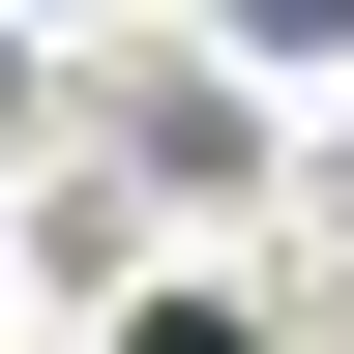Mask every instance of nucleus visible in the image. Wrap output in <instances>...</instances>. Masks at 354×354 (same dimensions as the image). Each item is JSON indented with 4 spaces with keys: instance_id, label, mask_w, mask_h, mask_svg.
<instances>
[{
    "instance_id": "1",
    "label": "nucleus",
    "mask_w": 354,
    "mask_h": 354,
    "mask_svg": "<svg viewBox=\"0 0 354 354\" xmlns=\"http://www.w3.org/2000/svg\"><path fill=\"white\" fill-rule=\"evenodd\" d=\"M236 30H266V59H354V0H236Z\"/></svg>"
}]
</instances>
